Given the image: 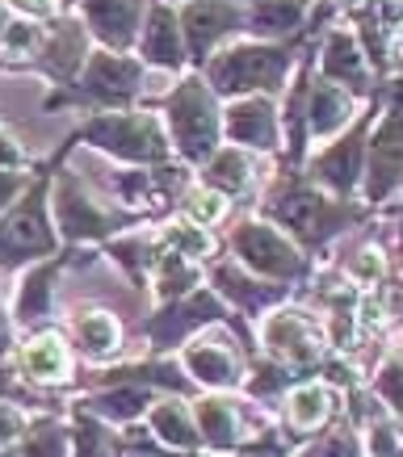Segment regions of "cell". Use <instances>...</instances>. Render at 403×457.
I'll use <instances>...</instances> for the list:
<instances>
[{"label":"cell","mask_w":403,"mask_h":457,"mask_svg":"<svg viewBox=\"0 0 403 457\" xmlns=\"http://www.w3.org/2000/svg\"><path fill=\"white\" fill-rule=\"evenodd\" d=\"M13 432H17V416H13V411H4V407H0V441H9Z\"/></svg>","instance_id":"32"},{"label":"cell","mask_w":403,"mask_h":457,"mask_svg":"<svg viewBox=\"0 0 403 457\" xmlns=\"http://www.w3.org/2000/svg\"><path fill=\"white\" fill-rule=\"evenodd\" d=\"M353 152H357V135H353L345 147H336L332 155H323L320 177L332 180L336 189H348V185H353V172H357V164H353Z\"/></svg>","instance_id":"18"},{"label":"cell","mask_w":403,"mask_h":457,"mask_svg":"<svg viewBox=\"0 0 403 457\" xmlns=\"http://www.w3.org/2000/svg\"><path fill=\"white\" fill-rule=\"evenodd\" d=\"M34 38H38V29H29V26H9V34H4L9 51H26Z\"/></svg>","instance_id":"29"},{"label":"cell","mask_w":403,"mask_h":457,"mask_svg":"<svg viewBox=\"0 0 403 457\" xmlns=\"http://www.w3.org/2000/svg\"><path fill=\"white\" fill-rule=\"evenodd\" d=\"M395 160H399V135H395V118L382 126V135L374 143V180H370V194H387L395 185Z\"/></svg>","instance_id":"12"},{"label":"cell","mask_w":403,"mask_h":457,"mask_svg":"<svg viewBox=\"0 0 403 457\" xmlns=\"http://www.w3.org/2000/svg\"><path fill=\"white\" fill-rule=\"evenodd\" d=\"M202 428L210 432L214 445H227L231 441V411L222 403H202Z\"/></svg>","instance_id":"24"},{"label":"cell","mask_w":403,"mask_h":457,"mask_svg":"<svg viewBox=\"0 0 403 457\" xmlns=\"http://www.w3.org/2000/svg\"><path fill=\"white\" fill-rule=\"evenodd\" d=\"M88 17L105 42L122 46L130 38V26L139 17V0H88Z\"/></svg>","instance_id":"6"},{"label":"cell","mask_w":403,"mask_h":457,"mask_svg":"<svg viewBox=\"0 0 403 457\" xmlns=\"http://www.w3.org/2000/svg\"><path fill=\"white\" fill-rule=\"evenodd\" d=\"M168 239H177V248H185L189 256H206V248H210L206 231H194V227H177Z\"/></svg>","instance_id":"27"},{"label":"cell","mask_w":403,"mask_h":457,"mask_svg":"<svg viewBox=\"0 0 403 457\" xmlns=\"http://www.w3.org/2000/svg\"><path fill=\"white\" fill-rule=\"evenodd\" d=\"M143 55L152 59V63H160V68H177L181 46H177V21H172L168 9H160V13L152 17V34L143 42Z\"/></svg>","instance_id":"11"},{"label":"cell","mask_w":403,"mask_h":457,"mask_svg":"<svg viewBox=\"0 0 403 457\" xmlns=\"http://www.w3.org/2000/svg\"><path fill=\"white\" fill-rule=\"evenodd\" d=\"M348 118V101L345 93H332V88H323V93H315L311 97V130L315 135H328V130H336V126Z\"/></svg>","instance_id":"16"},{"label":"cell","mask_w":403,"mask_h":457,"mask_svg":"<svg viewBox=\"0 0 403 457\" xmlns=\"http://www.w3.org/2000/svg\"><path fill=\"white\" fill-rule=\"evenodd\" d=\"M29 457H63V432L46 428L29 441Z\"/></svg>","instance_id":"26"},{"label":"cell","mask_w":403,"mask_h":457,"mask_svg":"<svg viewBox=\"0 0 403 457\" xmlns=\"http://www.w3.org/2000/svg\"><path fill=\"white\" fill-rule=\"evenodd\" d=\"M189 210H194V219H219V214H222V202H219V197H214V194H194V197H189Z\"/></svg>","instance_id":"28"},{"label":"cell","mask_w":403,"mask_h":457,"mask_svg":"<svg viewBox=\"0 0 403 457\" xmlns=\"http://www.w3.org/2000/svg\"><path fill=\"white\" fill-rule=\"evenodd\" d=\"M143 403H147L143 390H122V395H113L110 403L101 399V411H110V416H130V411H143Z\"/></svg>","instance_id":"25"},{"label":"cell","mask_w":403,"mask_h":457,"mask_svg":"<svg viewBox=\"0 0 403 457\" xmlns=\"http://www.w3.org/2000/svg\"><path fill=\"white\" fill-rule=\"evenodd\" d=\"M17 155H21V152H17V143L0 130V164H17Z\"/></svg>","instance_id":"31"},{"label":"cell","mask_w":403,"mask_h":457,"mask_svg":"<svg viewBox=\"0 0 403 457\" xmlns=\"http://www.w3.org/2000/svg\"><path fill=\"white\" fill-rule=\"evenodd\" d=\"M320 457H353V441H348V436H332V441L320 449Z\"/></svg>","instance_id":"30"},{"label":"cell","mask_w":403,"mask_h":457,"mask_svg":"<svg viewBox=\"0 0 403 457\" xmlns=\"http://www.w3.org/2000/svg\"><path fill=\"white\" fill-rule=\"evenodd\" d=\"M80 340L93 348V353L113 348V340H118V332H113V319L110 315H84L80 319Z\"/></svg>","instance_id":"22"},{"label":"cell","mask_w":403,"mask_h":457,"mask_svg":"<svg viewBox=\"0 0 403 457\" xmlns=\"http://www.w3.org/2000/svg\"><path fill=\"white\" fill-rule=\"evenodd\" d=\"M17 185H21L17 177H4V172H0V206L9 202V194H17Z\"/></svg>","instance_id":"34"},{"label":"cell","mask_w":403,"mask_h":457,"mask_svg":"<svg viewBox=\"0 0 403 457\" xmlns=\"http://www.w3.org/2000/svg\"><path fill=\"white\" fill-rule=\"evenodd\" d=\"M59 219H63L68 236H97V231H105V214L88 206V197L76 194L71 185H63V194H59Z\"/></svg>","instance_id":"9"},{"label":"cell","mask_w":403,"mask_h":457,"mask_svg":"<svg viewBox=\"0 0 403 457\" xmlns=\"http://www.w3.org/2000/svg\"><path fill=\"white\" fill-rule=\"evenodd\" d=\"M26 365L29 374L42 378V382H59V378L68 374L63 365H68V357H63V345H59L55 336H42V340H34L26 353Z\"/></svg>","instance_id":"13"},{"label":"cell","mask_w":403,"mask_h":457,"mask_svg":"<svg viewBox=\"0 0 403 457\" xmlns=\"http://www.w3.org/2000/svg\"><path fill=\"white\" fill-rule=\"evenodd\" d=\"M286 71V55L278 51H256V46H239L231 55L214 59V84L222 93H236V88H252V84H278Z\"/></svg>","instance_id":"1"},{"label":"cell","mask_w":403,"mask_h":457,"mask_svg":"<svg viewBox=\"0 0 403 457\" xmlns=\"http://www.w3.org/2000/svg\"><path fill=\"white\" fill-rule=\"evenodd\" d=\"M88 139L101 143V147H110L118 155H130V160H139V155H164V139H160V130H155L152 118H113V122H93L88 126Z\"/></svg>","instance_id":"3"},{"label":"cell","mask_w":403,"mask_h":457,"mask_svg":"<svg viewBox=\"0 0 403 457\" xmlns=\"http://www.w3.org/2000/svg\"><path fill=\"white\" fill-rule=\"evenodd\" d=\"M189 361H194V374L206 378V382H219V386H227V382H236V357L231 353H222V348L214 345H197L194 353H189Z\"/></svg>","instance_id":"15"},{"label":"cell","mask_w":403,"mask_h":457,"mask_svg":"<svg viewBox=\"0 0 403 457\" xmlns=\"http://www.w3.org/2000/svg\"><path fill=\"white\" fill-rule=\"evenodd\" d=\"M269 348H273L278 357L294 361V365H303V361L315 365V357H320L315 345H311V336H306V328L294 315H278L269 323Z\"/></svg>","instance_id":"7"},{"label":"cell","mask_w":403,"mask_h":457,"mask_svg":"<svg viewBox=\"0 0 403 457\" xmlns=\"http://www.w3.org/2000/svg\"><path fill=\"white\" fill-rule=\"evenodd\" d=\"M135 84H139V68L126 63V59L97 55L93 59V68H88V93H93V97L126 101L130 93H135Z\"/></svg>","instance_id":"5"},{"label":"cell","mask_w":403,"mask_h":457,"mask_svg":"<svg viewBox=\"0 0 403 457\" xmlns=\"http://www.w3.org/2000/svg\"><path fill=\"white\" fill-rule=\"evenodd\" d=\"M185 21H189V38H194V51L202 55L210 42L219 38L222 29L231 26V21H236V13H231L227 4H219V0H206V4H194Z\"/></svg>","instance_id":"10"},{"label":"cell","mask_w":403,"mask_h":457,"mask_svg":"<svg viewBox=\"0 0 403 457\" xmlns=\"http://www.w3.org/2000/svg\"><path fill=\"white\" fill-rule=\"evenodd\" d=\"M231 135L244 143H256V147H269L273 143V105L269 101H244L231 110Z\"/></svg>","instance_id":"8"},{"label":"cell","mask_w":403,"mask_h":457,"mask_svg":"<svg viewBox=\"0 0 403 457\" xmlns=\"http://www.w3.org/2000/svg\"><path fill=\"white\" fill-rule=\"evenodd\" d=\"M13 4L21 13H46V9H51V0H13Z\"/></svg>","instance_id":"33"},{"label":"cell","mask_w":403,"mask_h":457,"mask_svg":"<svg viewBox=\"0 0 403 457\" xmlns=\"http://www.w3.org/2000/svg\"><path fill=\"white\" fill-rule=\"evenodd\" d=\"M328 71H332V76H340V80H348V84H362L365 80L362 55H357L353 38H332V46H328Z\"/></svg>","instance_id":"17"},{"label":"cell","mask_w":403,"mask_h":457,"mask_svg":"<svg viewBox=\"0 0 403 457\" xmlns=\"http://www.w3.org/2000/svg\"><path fill=\"white\" fill-rule=\"evenodd\" d=\"M244 177H248V160L239 152H222L219 160L210 164V180H219V185H231V189H236Z\"/></svg>","instance_id":"23"},{"label":"cell","mask_w":403,"mask_h":457,"mask_svg":"<svg viewBox=\"0 0 403 457\" xmlns=\"http://www.w3.org/2000/svg\"><path fill=\"white\" fill-rule=\"evenodd\" d=\"M236 248L244 252V261L256 264V269H264V273H281V278H290V273H298L303 264H298V256L290 252V244L286 239H278L269 227H239L236 231Z\"/></svg>","instance_id":"4"},{"label":"cell","mask_w":403,"mask_h":457,"mask_svg":"<svg viewBox=\"0 0 403 457\" xmlns=\"http://www.w3.org/2000/svg\"><path fill=\"white\" fill-rule=\"evenodd\" d=\"M155 428H160V436L172 441V445H194V428L185 424V411L181 407H172V403L155 411Z\"/></svg>","instance_id":"21"},{"label":"cell","mask_w":403,"mask_h":457,"mask_svg":"<svg viewBox=\"0 0 403 457\" xmlns=\"http://www.w3.org/2000/svg\"><path fill=\"white\" fill-rule=\"evenodd\" d=\"M294 21H298L294 0H261V9H256V29H290Z\"/></svg>","instance_id":"20"},{"label":"cell","mask_w":403,"mask_h":457,"mask_svg":"<svg viewBox=\"0 0 403 457\" xmlns=\"http://www.w3.org/2000/svg\"><path fill=\"white\" fill-rule=\"evenodd\" d=\"M210 315H219V306L206 303V298H194L189 306H172V311H168V315L155 323V340H160V345H168V340H181L189 323H197V319H210Z\"/></svg>","instance_id":"14"},{"label":"cell","mask_w":403,"mask_h":457,"mask_svg":"<svg viewBox=\"0 0 403 457\" xmlns=\"http://www.w3.org/2000/svg\"><path fill=\"white\" fill-rule=\"evenodd\" d=\"M328 390L323 386H311V390H298L294 395V424L298 428H311V424H320L323 416H328Z\"/></svg>","instance_id":"19"},{"label":"cell","mask_w":403,"mask_h":457,"mask_svg":"<svg viewBox=\"0 0 403 457\" xmlns=\"http://www.w3.org/2000/svg\"><path fill=\"white\" fill-rule=\"evenodd\" d=\"M168 113H172V130H177L181 152L202 160V155L210 152V143H214V110H210L206 93H202L197 84H185L181 93L172 97Z\"/></svg>","instance_id":"2"}]
</instances>
